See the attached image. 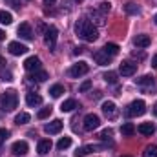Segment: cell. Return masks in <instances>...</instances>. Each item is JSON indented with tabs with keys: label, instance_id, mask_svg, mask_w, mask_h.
<instances>
[{
	"label": "cell",
	"instance_id": "6da1fadb",
	"mask_svg": "<svg viewBox=\"0 0 157 157\" xmlns=\"http://www.w3.org/2000/svg\"><path fill=\"white\" fill-rule=\"evenodd\" d=\"M75 31H77L78 37L82 40H86V42H95V40L99 39V33H97L93 22H90L88 18H80L78 20L77 24H75Z\"/></svg>",
	"mask_w": 157,
	"mask_h": 157
},
{
	"label": "cell",
	"instance_id": "7a4b0ae2",
	"mask_svg": "<svg viewBox=\"0 0 157 157\" xmlns=\"http://www.w3.org/2000/svg\"><path fill=\"white\" fill-rule=\"evenodd\" d=\"M18 104V95L15 90H9V91H4L0 95V110L4 112H13Z\"/></svg>",
	"mask_w": 157,
	"mask_h": 157
},
{
	"label": "cell",
	"instance_id": "3957f363",
	"mask_svg": "<svg viewBox=\"0 0 157 157\" xmlns=\"http://www.w3.org/2000/svg\"><path fill=\"white\" fill-rule=\"evenodd\" d=\"M146 113V104H144V101H133L130 106H128V110H126V115L128 117H141V115H144Z\"/></svg>",
	"mask_w": 157,
	"mask_h": 157
},
{
	"label": "cell",
	"instance_id": "277c9868",
	"mask_svg": "<svg viewBox=\"0 0 157 157\" xmlns=\"http://www.w3.org/2000/svg\"><path fill=\"white\" fill-rule=\"evenodd\" d=\"M99 124H101V119H99V115H95V113H88V115L84 117V130H86V132L97 130Z\"/></svg>",
	"mask_w": 157,
	"mask_h": 157
},
{
	"label": "cell",
	"instance_id": "5b68a950",
	"mask_svg": "<svg viewBox=\"0 0 157 157\" xmlns=\"http://www.w3.org/2000/svg\"><path fill=\"white\" fill-rule=\"evenodd\" d=\"M88 70H90V66L86 64V62H77V64H73L71 68H70V75L73 78H78V77H82V75H86L88 73Z\"/></svg>",
	"mask_w": 157,
	"mask_h": 157
},
{
	"label": "cell",
	"instance_id": "8992f818",
	"mask_svg": "<svg viewBox=\"0 0 157 157\" xmlns=\"http://www.w3.org/2000/svg\"><path fill=\"white\" fill-rule=\"evenodd\" d=\"M44 42H46V46H49V49L55 48V42H57V28L55 26H49L44 31Z\"/></svg>",
	"mask_w": 157,
	"mask_h": 157
},
{
	"label": "cell",
	"instance_id": "52a82bcc",
	"mask_svg": "<svg viewBox=\"0 0 157 157\" xmlns=\"http://www.w3.org/2000/svg\"><path fill=\"white\" fill-rule=\"evenodd\" d=\"M28 150H29V146H28V143H26V141H17V143L11 146L13 155H17V157L26 155V154H28Z\"/></svg>",
	"mask_w": 157,
	"mask_h": 157
},
{
	"label": "cell",
	"instance_id": "ba28073f",
	"mask_svg": "<svg viewBox=\"0 0 157 157\" xmlns=\"http://www.w3.org/2000/svg\"><path fill=\"white\" fill-rule=\"evenodd\" d=\"M119 71H121V75H124V77H132V75L137 71V64H132V62H121Z\"/></svg>",
	"mask_w": 157,
	"mask_h": 157
},
{
	"label": "cell",
	"instance_id": "9c48e42d",
	"mask_svg": "<svg viewBox=\"0 0 157 157\" xmlns=\"http://www.w3.org/2000/svg\"><path fill=\"white\" fill-rule=\"evenodd\" d=\"M7 49H9V53L11 55H24V53H28V48L24 46V44H20V42H9V46H7Z\"/></svg>",
	"mask_w": 157,
	"mask_h": 157
},
{
	"label": "cell",
	"instance_id": "30bf717a",
	"mask_svg": "<svg viewBox=\"0 0 157 157\" xmlns=\"http://www.w3.org/2000/svg\"><path fill=\"white\" fill-rule=\"evenodd\" d=\"M102 112H104V115L108 119H115L117 117V106L112 102V101H106L104 104H102Z\"/></svg>",
	"mask_w": 157,
	"mask_h": 157
},
{
	"label": "cell",
	"instance_id": "8fae6325",
	"mask_svg": "<svg viewBox=\"0 0 157 157\" xmlns=\"http://www.w3.org/2000/svg\"><path fill=\"white\" fill-rule=\"evenodd\" d=\"M60 130H62V121H59V119H55V121H51L49 124H46V126H44V132H46V133H49V135L59 133Z\"/></svg>",
	"mask_w": 157,
	"mask_h": 157
},
{
	"label": "cell",
	"instance_id": "7c38bea8",
	"mask_svg": "<svg viewBox=\"0 0 157 157\" xmlns=\"http://www.w3.org/2000/svg\"><path fill=\"white\" fill-rule=\"evenodd\" d=\"M24 68H26L28 71H37V70H40V59L39 57H29V59H26Z\"/></svg>",
	"mask_w": 157,
	"mask_h": 157
},
{
	"label": "cell",
	"instance_id": "4fadbf2b",
	"mask_svg": "<svg viewBox=\"0 0 157 157\" xmlns=\"http://www.w3.org/2000/svg\"><path fill=\"white\" fill-rule=\"evenodd\" d=\"M18 35L22 37V39H26V40H31L33 39V31H31V26L29 24H20L18 26Z\"/></svg>",
	"mask_w": 157,
	"mask_h": 157
},
{
	"label": "cell",
	"instance_id": "5bb4252c",
	"mask_svg": "<svg viewBox=\"0 0 157 157\" xmlns=\"http://www.w3.org/2000/svg\"><path fill=\"white\" fill-rule=\"evenodd\" d=\"M93 59H95V62H97L99 66H106V64H110V60H112V57H110L108 53H104V51H97V53L93 55Z\"/></svg>",
	"mask_w": 157,
	"mask_h": 157
},
{
	"label": "cell",
	"instance_id": "9a60e30c",
	"mask_svg": "<svg viewBox=\"0 0 157 157\" xmlns=\"http://www.w3.org/2000/svg\"><path fill=\"white\" fill-rule=\"evenodd\" d=\"M137 132L143 135H152V133H155V124L154 122H143V124H139Z\"/></svg>",
	"mask_w": 157,
	"mask_h": 157
},
{
	"label": "cell",
	"instance_id": "2e32d148",
	"mask_svg": "<svg viewBox=\"0 0 157 157\" xmlns=\"http://www.w3.org/2000/svg\"><path fill=\"white\" fill-rule=\"evenodd\" d=\"M26 102H28V106H39V104H42V97H40L39 93H28L26 95Z\"/></svg>",
	"mask_w": 157,
	"mask_h": 157
},
{
	"label": "cell",
	"instance_id": "e0dca14e",
	"mask_svg": "<svg viewBox=\"0 0 157 157\" xmlns=\"http://www.w3.org/2000/svg\"><path fill=\"white\" fill-rule=\"evenodd\" d=\"M133 42H135V46H137V48H148V46L152 44V39H150L148 35H137Z\"/></svg>",
	"mask_w": 157,
	"mask_h": 157
},
{
	"label": "cell",
	"instance_id": "ac0fdd59",
	"mask_svg": "<svg viewBox=\"0 0 157 157\" xmlns=\"http://www.w3.org/2000/svg\"><path fill=\"white\" fill-rule=\"evenodd\" d=\"M51 146H53V144H51L49 139H42L39 143V146H37V152H39L40 155H44V154H48V152L51 150Z\"/></svg>",
	"mask_w": 157,
	"mask_h": 157
},
{
	"label": "cell",
	"instance_id": "d6986e66",
	"mask_svg": "<svg viewBox=\"0 0 157 157\" xmlns=\"http://www.w3.org/2000/svg\"><path fill=\"white\" fill-rule=\"evenodd\" d=\"M75 108H78V104H77L75 99H68V101H64V102L60 104V110H62V112H71V110H75Z\"/></svg>",
	"mask_w": 157,
	"mask_h": 157
},
{
	"label": "cell",
	"instance_id": "ffe728a7",
	"mask_svg": "<svg viewBox=\"0 0 157 157\" xmlns=\"http://www.w3.org/2000/svg\"><path fill=\"white\" fill-rule=\"evenodd\" d=\"M121 133H122V135H126V137H130V135H133V133H135V126H133L132 122H124V124L121 126Z\"/></svg>",
	"mask_w": 157,
	"mask_h": 157
},
{
	"label": "cell",
	"instance_id": "44dd1931",
	"mask_svg": "<svg viewBox=\"0 0 157 157\" xmlns=\"http://www.w3.org/2000/svg\"><path fill=\"white\" fill-rule=\"evenodd\" d=\"M28 78L37 80V82H44V80L48 78V73H46V71H42V70H37V71H33V73H31Z\"/></svg>",
	"mask_w": 157,
	"mask_h": 157
},
{
	"label": "cell",
	"instance_id": "7402d4cb",
	"mask_svg": "<svg viewBox=\"0 0 157 157\" xmlns=\"http://www.w3.org/2000/svg\"><path fill=\"white\" fill-rule=\"evenodd\" d=\"M124 9H126V13H128V15H141V7H139L137 4H133V2L126 4V6H124Z\"/></svg>",
	"mask_w": 157,
	"mask_h": 157
},
{
	"label": "cell",
	"instance_id": "603a6c76",
	"mask_svg": "<svg viewBox=\"0 0 157 157\" xmlns=\"http://www.w3.org/2000/svg\"><path fill=\"white\" fill-rule=\"evenodd\" d=\"M119 49H121V48H119L117 44H106V46L102 48V51H104V53H108L110 57L117 55V53H119Z\"/></svg>",
	"mask_w": 157,
	"mask_h": 157
},
{
	"label": "cell",
	"instance_id": "cb8c5ba5",
	"mask_svg": "<svg viewBox=\"0 0 157 157\" xmlns=\"http://www.w3.org/2000/svg\"><path fill=\"white\" fill-rule=\"evenodd\" d=\"M49 93H51V97H60L62 93H66V90H64V86H60V84H55V86H51V90H49Z\"/></svg>",
	"mask_w": 157,
	"mask_h": 157
},
{
	"label": "cell",
	"instance_id": "d4e9b609",
	"mask_svg": "<svg viewBox=\"0 0 157 157\" xmlns=\"http://www.w3.org/2000/svg\"><path fill=\"white\" fill-rule=\"evenodd\" d=\"M11 22H13V15H11V13H7V11H0V24L9 26Z\"/></svg>",
	"mask_w": 157,
	"mask_h": 157
},
{
	"label": "cell",
	"instance_id": "484cf974",
	"mask_svg": "<svg viewBox=\"0 0 157 157\" xmlns=\"http://www.w3.org/2000/svg\"><path fill=\"white\" fill-rule=\"evenodd\" d=\"M71 146V137H62L59 143H57V148L59 150H66V148H70Z\"/></svg>",
	"mask_w": 157,
	"mask_h": 157
},
{
	"label": "cell",
	"instance_id": "4316f807",
	"mask_svg": "<svg viewBox=\"0 0 157 157\" xmlns=\"http://www.w3.org/2000/svg\"><path fill=\"white\" fill-rule=\"evenodd\" d=\"M29 113H26V112H20L17 117H15V122L17 124H26V122H29Z\"/></svg>",
	"mask_w": 157,
	"mask_h": 157
},
{
	"label": "cell",
	"instance_id": "83f0119b",
	"mask_svg": "<svg viewBox=\"0 0 157 157\" xmlns=\"http://www.w3.org/2000/svg\"><path fill=\"white\" fill-rule=\"evenodd\" d=\"M135 82H137L139 86H152V84H154V77H150V75H144V77L137 78Z\"/></svg>",
	"mask_w": 157,
	"mask_h": 157
},
{
	"label": "cell",
	"instance_id": "f1b7e54d",
	"mask_svg": "<svg viewBox=\"0 0 157 157\" xmlns=\"http://www.w3.org/2000/svg\"><path fill=\"white\" fill-rule=\"evenodd\" d=\"M144 157H157V144H150V146H146V150H144Z\"/></svg>",
	"mask_w": 157,
	"mask_h": 157
},
{
	"label": "cell",
	"instance_id": "f546056e",
	"mask_svg": "<svg viewBox=\"0 0 157 157\" xmlns=\"http://www.w3.org/2000/svg\"><path fill=\"white\" fill-rule=\"evenodd\" d=\"M97 150V146H93V144H88V146H82L80 150L77 152V155H88V154H91V152H95Z\"/></svg>",
	"mask_w": 157,
	"mask_h": 157
},
{
	"label": "cell",
	"instance_id": "4dcf8cb0",
	"mask_svg": "<svg viewBox=\"0 0 157 157\" xmlns=\"http://www.w3.org/2000/svg\"><path fill=\"white\" fill-rule=\"evenodd\" d=\"M104 80H106L108 84H115V82H117V73H115V71H108V73H104Z\"/></svg>",
	"mask_w": 157,
	"mask_h": 157
},
{
	"label": "cell",
	"instance_id": "1f68e13d",
	"mask_svg": "<svg viewBox=\"0 0 157 157\" xmlns=\"http://www.w3.org/2000/svg\"><path fill=\"white\" fill-rule=\"evenodd\" d=\"M110 9H112V4H110V2L99 4V11H101V13H110Z\"/></svg>",
	"mask_w": 157,
	"mask_h": 157
},
{
	"label": "cell",
	"instance_id": "d6a6232c",
	"mask_svg": "<svg viewBox=\"0 0 157 157\" xmlns=\"http://www.w3.org/2000/svg\"><path fill=\"white\" fill-rule=\"evenodd\" d=\"M49 115H51V108L48 106V108H42V110H40L37 117H39V119H46V117H49Z\"/></svg>",
	"mask_w": 157,
	"mask_h": 157
},
{
	"label": "cell",
	"instance_id": "836d02e7",
	"mask_svg": "<svg viewBox=\"0 0 157 157\" xmlns=\"http://www.w3.org/2000/svg\"><path fill=\"white\" fill-rule=\"evenodd\" d=\"M7 137H9V130L2 128V130H0V146H2L4 143H6V139H7Z\"/></svg>",
	"mask_w": 157,
	"mask_h": 157
},
{
	"label": "cell",
	"instance_id": "e575fe53",
	"mask_svg": "<svg viewBox=\"0 0 157 157\" xmlns=\"http://www.w3.org/2000/svg\"><path fill=\"white\" fill-rule=\"evenodd\" d=\"M90 88H91V80H84V82L80 84V88H78V91H80V93H84V91H88Z\"/></svg>",
	"mask_w": 157,
	"mask_h": 157
},
{
	"label": "cell",
	"instance_id": "d590c367",
	"mask_svg": "<svg viewBox=\"0 0 157 157\" xmlns=\"http://www.w3.org/2000/svg\"><path fill=\"white\" fill-rule=\"evenodd\" d=\"M0 77H2V80H13V75H11V71H2L0 70Z\"/></svg>",
	"mask_w": 157,
	"mask_h": 157
},
{
	"label": "cell",
	"instance_id": "8d00e7d4",
	"mask_svg": "<svg viewBox=\"0 0 157 157\" xmlns=\"http://www.w3.org/2000/svg\"><path fill=\"white\" fill-rule=\"evenodd\" d=\"M6 2H7V4H11L15 9H18V7H20V2H18V0H6Z\"/></svg>",
	"mask_w": 157,
	"mask_h": 157
},
{
	"label": "cell",
	"instance_id": "74e56055",
	"mask_svg": "<svg viewBox=\"0 0 157 157\" xmlns=\"http://www.w3.org/2000/svg\"><path fill=\"white\" fill-rule=\"evenodd\" d=\"M110 135H112V130H104V132L101 133V139H108Z\"/></svg>",
	"mask_w": 157,
	"mask_h": 157
},
{
	"label": "cell",
	"instance_id": "f35d334b",
	"mask_svg": "<svg viewBox=\"0 0 157 157\" xmlns=\"http://www.w3.org/2000/svg\"><path fill=\"white\" fill-rule=\"evenodd\" d=\"M152 66H154V68H157V55L152 59Z\"/></svg>",
	"mask_w": 157,
	"mask_h": 157
},
{
	"label": "cell",
	"instance_id": "ab89813d",
	"mask_svg": "<svg viewBox=\"0 0 157 157\" xmlns=\"http://www.w3.org/2000/svg\"><path fill=\"white\" fill-rule=\"evenodd\" d=\"M44 2H46V4H48V6H51V4H55V2H57V0H44Z\"/></svg>",
	"mask_w": 157,
	"mask_h": 157
},
{
	"label": "cell",
	"instance_id": "60d3db41",
	"mask_svg": "<svg viewBox=\"0 0 157 157\" xmlns=\"http://www.w3.org/2000/svg\"><path fill=\"white\" fill-rule=\"evenodd\" d=\"M4 39H6V33H4V31L0 29V40H4Z\"/></svg>",
	"mask_w": 157,
	"mask_h": 157
},
{
	"label": "cell",
	"instance_id": "b9f144b4",
	"mask_svg": "<svg viewBox=\"0 0 157 157\" xmlns=\"http://www.w3.org/2000/svg\"><path fill=\"white\" fill-rule=\"evenodd\" d=\"M4 64H6V60H4V59L0 57V66H4Z\"/></svg>",
	"mask_w": 157,
	"mask_h": 157
},
{
	"label": "cell",
	"instance_id": "7bdbcfd3",
	"mask_svg": "<svg viewBox=\"0 0 157 157\" xmlns=\"http://www.w3.org/2000/svg\"><path fill=\"white\" fill-rule=\"evenodd\" d=\"M154 113H155V115H157V104H155V108H154Z\"/></svg>",
	"mask_w": 157,
	"mask_h": 157
},
{
	"label": "cell",
	"instance_id": "ee69618b",
	"mask_svg": "<svg viewBox=\"0 0 157 157\" xmlns=\"http://www.w3.org/2000/svg\"><path fill=\"white\" fill-rule=\"evenodd\" d=\"M154 20H155V24H157V15H155V17H154Z\"/></svg>",
	"mask_w": 157,
	"mask_h": 157
},
{
	"label": "cell",
	"instance_id": "f6af8a7d",
	"mask_svg": "<svg viewBox=\"0 0 157 157\" xmlns=\"http://www.w3.org/2000/svg\"><path fill=\"white\" fill-rule=\"evenodd\" d=\"M75 2H82V0H75Z\"/></svg>",
	"mask_w": 157,
	"mask_h": 157
},
{
	"label": "cell",
	"instance_id": "bcb514c9",
	"mask_svg": "<svg viewBox=\"0 0 157 157\" xmlns=\"http://www.w3.org/2000/svg\"><path fill=\"white\" fill-rule=\"evenodd\" d=\"M122 157H128V155H122Z\"/></svg>",
	"mask_w": 157,
	"mask_h": 157
}]
</instances>
